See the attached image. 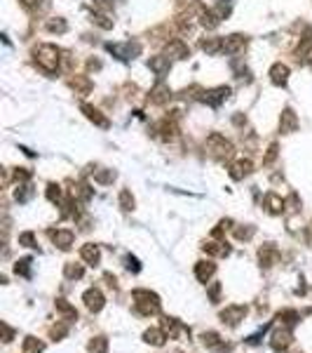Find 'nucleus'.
I'll return each instance as SVG.
<instances>
[{
  "label": "nucleus",
  "instance_id": "nucleus-1",
  "mask_svg": "<svg viewBox=\"0 0 312 353\" xmlns=\"http://www.w3.org/2000/svg\"><path fill=\"white\" fill-rule=\"evenodd\" d=\"M38 66L43 69V71H47V73H54L56 71V66H59V50L54 45H40L38 47Z\"/></svg>",
  "mask_w": 312,
  "mask_h": 353
},
{
  "label": "nucleus",
  "instance_id": "nucleus-5",
  "mask_svg": "<svg viewBox=\"0 0 312 353\" xmlns=\"http://www.w3.org/2000/svg\"><path fill=\"white\" fill-rule=\"evenodd\" d=\"M228 94H230V90H228V87H216V90L205 92V97H202V101H207L209 106H218L221 101H225V99H228Z\"/></svg>",
  "mask_w": 312,
  "mask_h": 353
},
{
  "label": "nucleus",
  "instance_id": "nucleus-27",
  "mask_svg": "<svg viewBox=\"0 0 312 353\" xmlns=\"http://www.w3.org/2000/svg\"><path fill=\"white\" fill-rule=\"evenodd\" d=\"M106 339H101V337H99V339H94V342H92V346H89V351L92 353H106Z\"/></svg>",
  "mask_w": 312,
  "mask_h": 353
},
{
  "label": "nucleus",
  "instance_id": "nucleus-7",
  "mask_svg": "<svg viewBox=\"0 0 312 353\" xmlns=\"http://www.w3.org/2000/svg\"><path fill=\"white\" fill-rule=\"evenodd\" d=\"M270 80L275 82L277 87L286 85V80H289V66H284V64H275V66L270 69Z\"/></svg>",
  "mask_w": 312,
  "mask_h": 353
},
{
  "label": "nucleus",
  "instance_id": "nucleus-28",
  "mask_svg": "<svg viewBox=\"0 0 312 353\" xmlns=\"http://www.w3.org/2000/svg\"><path fill=\"white\" fill-rule=\"evenodd\" d=\"M19 243H24L26 247H36V240H33V233H21V235H19Z\"/></svg>",
  "mask_w": 312,
  "mask_h": 353
},
{
  "label": "nucleus",
  "instance_id": "nucleus-21",
  "mask_svg": "<svg viewBox=\"0 0 312 353\" xmlns=\"http://www.w3.org/2000/svg\"><path fill=\"white\" fill-rule=\"evenodd\" d=\"M40 351H43V344H40L38 339L28 337L26 342H24V353H40Z\"/></svg>",
  "mask_w": 312,
  "mask_h": 353
},
{
  "label": "nucleus",
  "instance_id": "nucleus-31",
  "mask_svg": "<svg viewBox=\"0 0 312 353\" xmlns=\"http://www.w3.org/2000/svg\"><path fill=\"white\" fill-rule=\"evenodd\" d=\"M28 264H31V259H21V262L17 264V273H24V276H28Z\"/></svg>",
  "mask_w": 312,
  "mask_h": 353
},
{
  "label": "nucleus",
  "instance_id": "nucleus-25",
  "mask_svg": "<svg viewBox=\"0 0 312 353\" xmlns=\"http://www.w3.org/2000/svg\"><path fill=\"white\" fill-rule=\"evenodd\" d=\"M66 278H82V266H78V264H68L66 266Z\"/></svg>",
  "mask_w": 312,
  "mask_h": 353
},
{
  "label": "nucleus",
  "instance_id": "nucleus-22",
  "mask_svg": "<svg viewBox=\"0 0 312 353\" xmlns=\"http://www.w3.org/2000/svg\"><path fill=\"white\" fill-rule=\"evenodd\" d=\"M66 28H68V24H66L63 19H56V21L52 19V21H47V31H52V33H63Z\"/></svg>",
  "mask_w": 312,
  "mask_h": 353
},
{
  "label": "nucleus",
  "instance_id": "nucleus-24",
  "mask_svg": "<svg viewBox=\"0 0 312 353\" xmlns=\"http://www.w3.org/2000/svg\"><path fill=\"white\" fill-rule=\"evenodd\" d=\"M94 179H97L99 184H110V181L115 179V172H113V170H106V172H94Z\"/></svg>",
  "mask_w": 312,
  "mask_h": 353
},
{
  "label": "nucleus",
  "instance_id": "nucleus-11",
  "mask_svg": "<svg viewBox=\"0 0 312 353\" xmlns=\"http://www.w3.org/2000/svg\"><path fill=\"white\" fill-rule=\"evenodd\" d=\"M148 66H151L157 75H164V73H169L171 62H169V57H153L151 62H148Z\"/></svg>",
  "mask_w": 312,
  "mask_h": 353
},
{
  "label": "nucleus",
  "instance_id": "nucleus-33",
  "mask_svg": "<svg viewBox=\"0 0 312 353\" xmlns=\"http://www.w3.org/2000/svg\"><path fill=\"white\" fill-rule=\"evenodd\" d=\"M186 2L190 5V2H195V0H178V5H186Z\"/></svg>",
  "mask_w": 312,
  "mask_h": 353
},
{
  "label": "nucleus",
  "instance_id": "nucleus-13",
  "mask_svg": "<svg viewBox=\"0 0 312 353\" xmlns=\"http://www.w3.org/2000/svg\"><path fill=\"white\" fill-rule=\"evenodd\" d=\"M82 111H85V116L92 120V123H97L99 127H108L110 123H108V118H104L101 113H99L94 106H89V104H82Z\"/></svg>",
  "mask_w": 312,
  "mask_h": 353
},
{
  "label": "nucleus",
  "instance_id": "nucleus-18",
  "mask_svg": "<svg viewBox=\"0 0 312 353\" xmlns=\"http://www.w3.org/2000/svg\"><path fill=\"white\" fill-rule=\"evenodd\" d=\"M82 259L94 266V264L99 262V247L97 245H85V247H82Z\"/></svg>",
  "mask_w": 312,
  "mask_h": 353
},
{
  "label": "nucleus",
  "instance_id": "nucleus-8",
  "mask_svg": "<svg viewBox=\"0 0 312 353\" xmlns=\"http://www.w3.org/2000/svg\"><path fill=\"white\" fill-rule=\"evenodd\" d=\"M50 235H52V240L59 245L61 250H68V247L73 245V231H66V228H56V231H52Z\"/></svg>",
  "mask_w": 312,
  "mask_h": 353
},
{
  "label": "nucleus",
  "instance_id": "nucleus-2",
  "mask_svg": "<svg viewBox=\"0 0 312 353\" xmlns=\"http://www.w3.org/2000/svg\"><path fill=\"white\" fill-rule=\"evenodd\" d=\"M108 52H113V55L117 57V59H122V62H127V59H134L136 55H141V43H122V45H113V43H108Z\"/></svg>",
  "mask_w": 312,
  "mask_h": 353
},
{
  "label": "nucleus",
  "instance_id": "nucleus-19",
  "mask_svg": "<svg viewBox=\"0 0 312 353\" xmlns=\"http://www.w3.org/2000/svg\"><path fill=\"white\" fill-rule=\"evenodd\" d=\"M265 203H267V210H270L272 214H277V212H282V210H284V203H282V198H277L275 193H267Z\"/></svg>",
  "mask_w": 312,
  "mask_h": 353
},
{
  "label": "nucleus",
  "instance_id": "nucleus-4",
  "mask_svg": "<svg viewBox=\"0 0 312 353\" xmlns=\"http://www.w3.org/2000/svg\"><path fill=\"white\" fill-rule=\"evenodd\" d=\"M296 127H298V118H296V113L291 109H284L282 118H279V130H282L284 135H291V132H296Z\"/></svg>",
  "mask_w": 312,
  "mask_h": 353
},
{
  "label": "nucleus",
  "instance_id": "nucleus-23",
  "mask_svg": "<svg viewBox=\"0 0 312 353\" xmlns=\"http://www.w3.org/2000/svg\"><path fill=\"white\" fill-rule=\"evenodd\" d=\"M120 205H122V210H127V212L134 210V198L129 191H122V193H120Z\"/></svg>",
  "mask_w": 312,
  "mask_h": 353
},
{
  "label": "nucleus",
  "instance_id": "nucleus-32",
  "mask_svg": "<svg viewBox=\"0 0 312 353\" xmlns=\"http://www.w3.org/2000/svg\"><path fill=\"white\" fill-rule=\"evenodd\" d=\"M127 269H132V271H139V262H136L134 257H127Z\"/></svg>",
  "mask_w": 312,
  "mask_h": 353
},
{
  "label": "nucleus",
  "instance_id": "nucleus-30",
  "mask_svg": "<svg viewBox=\"0 0 312 353\" xmlns=\"http://www.w3.org/2000/svg\"><path fill=\"white\" fill-rule=\"evenodd\" d=\"M251 233H254V228H237V231H235V235H237V238H242V240L251 238Z\"/></svg>",
  "mask_w": 312,
  "mask_h": 353
},
{
  "label": "nucleus",
  "instance_id": "nucleus-6",
  "mask_svg": "<svg viewBox=\"0 0 312 353\" xmlns=\"http://www.w3.org/2000/svg\"><path fill=\"white\" fill-rule=\"evenodd\" d=\"M167 57H171V59H188V57H190V50H188L186 43L171 40L169 45H167Z\"/></svg>",
  "mask_w": 312,
  "mask_h": 353
},
{
  "label": "nucleus",
  "instance_id": "nucleus-29",
  "mask_svg": "<svg viewBox=\"0 0 312 353\" xmlns=\"http://www.w3.org/2000/svg\"><path fill=\"white\" fill-rule=\"evenodd\" d=\"M47 196H50V200H52V203H56V200L61 198V191H59V186H50V191H47Z\"/></svg>",
  "mask_w": 312,
  "mask_h": 353
},
{
  "label": "nucleus",
  "instance_id": "nucleus-9",
  "mask_svg": "<svg viewBox=\"0 0 312 353\" xmlns=\"http://www.w3.org/2000/svg\"><path fill=\"white\" fill-rule=\"evenodd\" d=\"M82 299H85V304H87L89 311H101V308H104V294L99 290H87Z\"/></svg>",
  "mask_w": 312,
  "mask_h": 353
},
{
  "label": "nucleus",
  "instance_id": "nucleus-10",
  "mask_svg": "<svg viewBox=\"0 0 312 353\" xmlns=\"http://www.w3.org/2000/svg\"><path fill=\"white\" fill-rule=\"evenodd\" d=\"M244 43H247V40H244V36L225 38V40H223V52H225V55H235L237 50H242V47H244Z\"/></svg>",
  "mask_w": 312,
  "mask_h": 353
},
{
  "label": "nucleus",
  "instance_id": "nucleus-17",
  "mask_svg": "<svg viewBox=\"0 0 312 353\" xmlns=\"http://www.w3.org/2000/svg\"><path fill=\"white\" fill-rule=\"evenodd\" d=\"M251 172V163L249 160H240L237 165H232V179H242L244 174H249Z\"/></svg>",
  "mask_w": 312,
  "mask_h": 353
},
{
  "label": "nucleus",
  "instance_id": "nucleus-12",
  "mask_svg": "<svg viewBox=\"0 0 312 353\" xmlns=\"http://www.w3.org/2000/svg\"><path fill=\"white\" fill-rule=\"evenodd\" d=\"M214 271H216V266L214 264H209V262H200L195 266V276H197V281L200 282H207L211 276H214Z\"/></svg>",
  "mask_w": 312,
  "mask_h": 353
},
{
  "label": "nucleus",
  "instance_id": "nucleus-20",
  "mask_svg": "<svg viewBox=\"0 0 312 353\" xmlns=\"http://www.w3.org/2000/svg\"><path fill=\"white\" fill-rule=\"evenodd\" d=\"M146 342H148V344H155V346H162L164 344V335H162L160 330H148V332H146Z\"/></svg>",
  "mask_w": 312,
  "mask_h": 353
},
{
  "label": "nucleus",
  "instance_id": "nucleus-14",
  "mask_svg": "<svg viewBox=\"0 0 312 353\" xmlns=\"http://www.w3.org/2000/svg\"><path fill=\"white\" fill-rule=\"evenodd\" d=\"M200 47L205 50L207 55H216V52H223V40L221 38H207L200 43Z\"/></svg>",
  "mask_w": 312,
  "mask_h": 353
},
{
  "label": "nucleus",
  "instance_id": "nucleus-26",
  "mask_svg": "<svg viewBox=\"0 0 312 353\" xmlns=\"http://www.w3.org/2000/svg\"><path fill=\"white\" fill-rule=\"evenodd\" d=\"M205 250L209 254H221V257L223 254H228V247H223L221 243H209V245H205Z\"/></svg>",
  "mask_w": 312,
  "mask_h": 353
},
{
  "label": "nucleus",
  "instance_id": "nucleus-16",
  "mask_svg": "<svg viewBox=\"0 0 312 353\" xmlns=\"http://www.w3.org/2000/svg\"><path fill=\"white\" fill-rule=\"evenodd\" d=\"M169 97H171V90L167 87V85H157V87L151 92V99L155 101V104H164Z\"/></svg>",
  "mask_w": 312,
  "mask_h": 353
},
{
  "label": "nucleus",
  "instance_id": "nucleus-15",
  "mask_svg": "<svg viewBox=\"0 0 312 353\" xmlns=\"http://www.w3.org/2000/svg\"><path fill=\"white\" fill-rule=\"evenodd\" d=\"M244 306H232V308H225L223 311V320H228L230 325H235V323H240L242 318H244Z\"/></svg>",
  "mask_w": 312,
  "mask_h": 353
},
{
  "label": "nucleus",
  "instance_id": "nucleus-3",
  "mask_svg": "<svg viewBox=\"0 0 312 353\" xmlns=\"http://www.w3.org/2000/svg\"><path fill=\"white\" fill-rule=\"evenodd\" d=\"M207 146H209V148H211V153L218 155V158H228V155L232 153L230 141H228L225 137H221V135H211L209 139H207Z\"/></svg>",
  "mask_w": 312,
  "mask_h": 353
}]
</instances>
